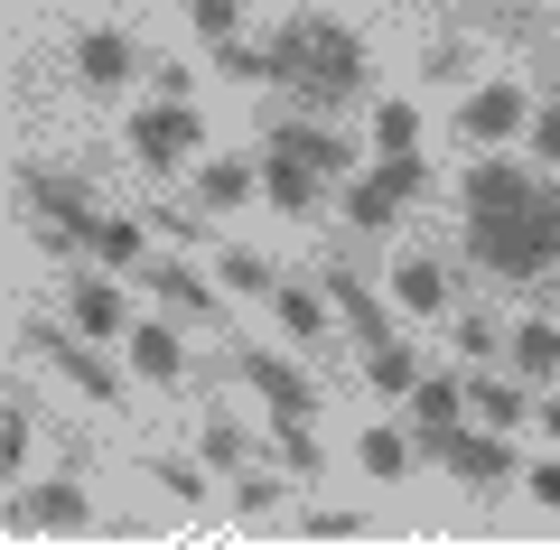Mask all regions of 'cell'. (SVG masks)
I'll list each match as a JSON object with an SVG mask.
<instances>
[{"instance_id":"obj_1","label":"cell","mask_w":560,"mask_h":550,"mask_svg":"<svg viewBox=\"0 0 560 550\" xmlns=\"http://www.w3.org/2000/svg\"><path fill=\"white\" fill-rule=\"evenodd\" d=\"M271 94H290L300 113H346L364 94V38L327 10H290L271 38Z\"/></svg>"},{"instance_id":"obj_2","label":"cell","mask_w":560,"mask_h":550,"mask_svg":"<svg viewBox=\"0 0 560 550\" xmlns=\"http://www.w3.org/2000/svg\"><path fill=\"white\" fill-rule=\"evenodd\" d=\"M355 177V150H346L327 121H280L271 140H261V197L280 206V215H308V206L327 197V187H346Z\"/></svg>"},{"instance_id":"obj_3","label":"cell","mask_w":560,"mask_h":550,"mask_svg":"<svg viewBox=\"0 0 560 550\" xmlns=\"http://www.w3.org/2000/svg\"><path fill=\"white\" fill-rule=\"evenodd\" d=\"M467 253H477V271H495V280H533V271H551V261H560V197L541 187L523 215L467 224Z\"/></svg>"},{"instance_id":"obj_4","label":"cell","mask_w":560,"mask_h":550,"mask_svg":"<svg viewBox=\"0 0 560 550\" xmlns=\"http://www.w3.org/2000/svg\"><path fill=\"white\" fill-rule=\"evenodd\" d=\"M420 457H440L458 485H504V476H514V448H504L495 430H458V420L420 430Z\"/></svg>"},{"instance_id":"obj_5","label":"cell","mask_w":560,"mask_h":550,"mask_svg":"<svg viewBox=\"0 0 560 550\" xmlns=\"http://www.w3.org/2000/svg\"><path fill=\"white\" fill-rule=\"evenodd\" d=\"M197 140H206V121H197L187 94H160L150 113L131 121V159L140 168H178V159H197Z\"/></svg>"},{"instance_id":"obj_6","label":"cell","mask_w":560,"mask_h":550,"mask_svg":"<svg viewBox=\"0 0 560 550\" xmlns=\"http://www.w3.org/2000/svg\"><path fill=\"white\" fill-rule=\"evenodd\" d=\"M20 197L47 215V234H38V243H57V253H66V243H84V224L103 215V206L84 197V177H66V168H28V177H20Z\"/></svg>"},{"instance_id":"obj_7","label":"cell","mask_w":560,"mask_h":550,"mask_svg":"<svg viewBox=\"0 0 560 550\" xmlns=\"http://www.w3.org/2000/svg\"><path fill=\"white\" fill-rule=\"evenodd\" d=\"M541 197V177L523 168V159H477L467 168V224H495V215H523V206Z\"/></svg>"},{"instance_id":"obj_8","label":"cell","mask_w":560,"mask_h":550,"mask_svg":"<svg viewBox=\"0 0 560 550\" xmlns=\"http://www.w3.org/2000/svg\"><path fill=\"white\" fill-rule=\"evenodd\" d=\"M28 354H47V364H66V383H75V393H94V401H121L113 364L94 354V336H84V327H28Z\"/></svg>"},{"instance_id":"obj_9","label":"cell","mask_w":560,"mask_h":550,"mask_svg":"<svg viewBox=\"0 0 560 550\" xmlns=\"http://www.w3.org/2000/svg\"><path fill=\"white\" fill-rule=\"evenodd\" d=\"M243 383L261 393L271 420H308V411H318V383H308L300 364H280V354H243Z\"/></svg>"},{"instance_id":"obj_10","label":"cell","mask_w":560,"mask_h":550,"mask_svg":"<svg viewBox=\"0 0 560 550\" xmlns=\"http://www.w3.org/2000/svg\"><path fill=\"white\" fill-rule=\"evenodd\" d=\"M10 523H38V531H84L94 513H84V485H66V476H47V485H28L20 504H10Z\"/></svg>"},{"instance_id":"obj_11","label":"cell","mask_w":560,"mask_h":550,"mask_svg":"<svg viewBox=\"0 0 560 550\" xmlns=\"http://www.w3.org/2000/svg\"><path fill=\"white\" fill-rule=\"evenodd\" d=\"M131 66H140V47L121 38V28H84V38H75V75L94 84V94H113V84H131Z\"/></svg>"},{"instance_id":"obj_12","label":"cell","mask_w":560,"mask_h":550,"mask_svg":"<svg viewBox=\"0 0 560 550\" xmlns=\"http://www.w3.org/2000/svg\"><path fill=\"white\" fill-rule=\"evenodd\" d=\"M66 317H75V327L94 336V346H113V336L131 327V308H121V290H113V271H94V280H75V290H66Z\"/></svg>"},{"instance_id":"obj_13","label":"cell","mask_w":560,"mask_h":550,"mask_svg":"<svg viewBox=\"0 0 560 550\" xmlns=\"http://www.w3.org/2000/svg\"><path fill=\"white\" fill-rule=\"evenodd\" d=\"M458 131L467 140H514L523 131V84H477V94L458 103Z\"/></svg>"},{"instance_id":"obj_14","label":"cell","mask_w":560,"mask_h":550,"mask_svg":"<svg viewBox=\"0 0 560 550\" xmlns=\"http://www.w3.org/2000/svg\"><path fill=\"white\" fill-rule=\"evenodd\" d=\"M327 290H337V308H346V327L364 336V354H374V346H401V336H393V308H383V299L364 290L355 271H327Z\"/></svg>"},{"instance_id":"obj_15","label":"cell","mask_w":560,"mask_h":550,"mask_svg":"<svg viewBox=\"0 0 560 550\" xmlns=\"http://www.w3.org/2000/svg\"><path fill=\"white\" fill-rule=\"evenodd\" d=\"M150 280H160V308H168V317H187V327H215V317H224V308H215V290H206L197 271H178V261H160Z\"/></svg>"},{"instance_id":"obj_16","label":"cell","mask_w":560,"mask_h":550,"mask_svg":"<svg viewBox=\"0 0 560 550\" xmlns=\"http://www.w3.org/2000/svg\"><path fill=\"white\" fill-rule=\"evenodd\" d=\"M84 253H94L103 271H131V261L150 253V234H140L131 215H94V224H84Z\"/></svg>"},{"instance_id":"obj_17","label":"cell","mask_w":560,"mask_h":550,"mask_svg":"<svg viewBox=\"0 0 560 550\" xmlns=\"http://www.w3.org/2000/svg\"><path fill=\"white\" fill-rule=\"evenodd\" d=\"M253 177H261V159H206V168H197V206H215V215H224V206L253 197Z\"/></svg>"},{"instance_id":"obj_18","label":"cell","mask_w":560,"mask_h":550,"mask_svg":"<svg viewBox=\"0 0 560 550\" xmlns=\"http://www.w3.org/2000/svg\"><path fill=\"white\" fill-rule=\"evenodd\" d=\"M514 374L523 383H551L560 374V327H551V317H523V327H514Z\"/></svg>"},{"instance_id":"obj_19","label":"cell","mask_w":560,"mask_h":550,"mask_svg":"<svg viewBox=\"0 0 560 550\" xmlns=\"http://www.w3.org/2000/svg\"><path fill=\"white\" fill-rule=\"evenodd\" d=\"M355 457H364V476L401 485V476L420 467V438H401V430H364V438H355Z\"/></svg>"},{"instance_id":"obj_20","label":"cell","mask_w":560,"mask_h":550,"mask_svg":"<svg viewBox=\"0 0 560 550\" xmlns=\"http://www.w3.org/2000/svg\"><path fill=\"white\" fill-rule=\"evenodd\" d=\"M131 364H140V383H168V374H178V327H168V317L131 327Z\"/></svg>"},{"instance_id":"obj_21","label":"cell","mask_w":560,"mask_h":550,"mask_svg":"<svg viewBox=\"0 0 560 550\" xmlns=\"http://www.w3.org/2000/svg\"><path fill=\"white\" fill-rule=\"evenodd\" d=\"M467 411V383L458 374H420L411 383V420H420V430H440V420H458Z\"/></svg>"},{"instance_id":"obj_22","label":"cell","mask_w":560,"mask_h":550,"mask_svg":"<svg viewBox=\"0 0 560 550\" xmlns=\"http://www.w3.org/2000/svg\"><path fill=\"white\" fill-rule=\"evenodd\" d=\"M346 215H355V234H383V224L401 215V197L383 187V177H355V187H346Z\"/></svg>"},{"instance_id":"obj_23","label":"cell","mask_w":560,"mask_h":550,"mask_svg":"<svg viewBox=\"0 0 560 550\" xmlns=\"http://www.w3.org/2000/svg\"><path fill=\"white\" fill-rule=\"evenodd\" d=\"M364 383H374L383 401H401V393H411V383H420V364H411V346H374V354H364Z\"/></svg>"},{"instance_id":"obj_24","label":"cell","mask_w":560,"mask_h":550,"mask_svg":"<svg viewBox=\"0 0 560 550\" xmlns=\"http://www.w3.org/2000/svg\"><path fill=\"white\" fill-rule=\"evenodd\" d=\"M467 401H477V420H486V430H514V420H523V411H533V401H523V393H514V383H486V374H477V383H467Z\"/></svg>"},{"instance_id":"obj_25","label":"cell","mask_w":560,"mask_h":550,"mask_svg":"<svg viewBox=\"0 0 560 550\" xmlns=\"http://www.w3.org/2000/svg\"><path fill=\"white\" fill-rule=\"evenodd\" d=\"M197 457H206V467H253V438H243V420H206Z\"/></svg>"},{"instance_id":"obj_26","label":"cell","mask_w":560,"mask_h":550,"mask_svg":"<svg viewBox=\"0 0 560 550\" xmlns=\"http://www.w3.org/2000/svg\"><path fill=\"white\" fill-rule=\"evenodd\" d=\"M271 308H280V327L300 336V346H318V336H327V308L308 290H271Z\"/></svg>"},{"instance_id":"obj_27","label":"cell","mask_w":560,"mask_h":550,"mask_svg":"<svg viewBox=\"0 0 560 550\" xmlns=\"http://www.w3.org/2000/svg\"><path fill=\"white\" fill-rule=\"evenodd\" d=\"M440 290H448V280H440V261H401V280H393V299H401V308H440Z\"/></svg>"},{"instance_id":"obj_28","label":"cell","mask_w":560,"mask_h":550,"mask_svg":"<svg viewBox=\"0 0 560 550\" xmlns=\"http://www.w3.org/2000/svg\"><path fill=\"white\" fill-rule=\"evenodd\" d=\"M364 177H383L393 197H420V177H430V168H420V150H383V159H374Z\"/></svg>"},{"instance_id":"obj_29","label":"cell","mask_w":560,"mask_h":550,"mask_svg":"<svg viewBox=\"0 0 560 550\" xmlns=\"http://www.w3.org/2000/svg\"><path fill=\"white\" fill-rule=\"evenodd\" d=\"M187 20L206 28V47H224V38L243 28V0H187Z\"/></svg>"},{"instance_id":"obj_30","label":"cell","mask_w":560,"mask_h":550,"mask_svg":"<svg viewBox=\"0 0 560 550\" xmlns=\"http://www.w3.org/2000/svg\"><path fill=\"white\" fill-rule=\"evenodd\" d=\"M28 467V401H10L0 411V476H20Z\"/></svg>"},{"instance_id":"obj_31","label":"cell","mask_w":560,"mask_h":550,"mask_svg":"<svg viewBox=\"0 0 560 550\" xmlns=\"http://www.w3.org/2000/svg\"><path fill=\"white\" fill-rule=\"evenodd\" d=\"M215 66H224V75H243V84H271V47H243V38H224V47H215Z\"/></svg>"},{"instance_id":"obj_32","label":"cell","mask_w":560,"mask_h":550,"mask_svg":"<svg viewBox=\"0 0 560 550\" xmlns=\"http://www.w3.org/2000/svg\"><path fill=\"white\" fill-rule=\"evenodd\" d=\"M224 290H253V299H271L280 280H271V261H261V253H224Z\"/></svg>"},{"instance_id":"obj_33","label":"cell","mask_w":560,"mask_h":550,"mask_svg":"<svg viewBox=\"0 0 560 550\" xmlns=\"http://www.w3.org/2000/svg\"><path fill=\"white\" fill-rule=\"evenodd\" d=\"M374 140H383V150H420V113H411V103H383V113H374Z\"/></svg>"},{"instance_id":"obj_34","label":"cell","mask_w":560,"mask_h":550,"mask_svg":"<svg viewBox=\"0 0 560 550\" xmlns=\"http://www.w3.org/2000/svg\"><path fill=\"white\" fill-rule=\"evenodd\" d=\"M280 467H290V476L318 467V448H308V420H280Z\"/></svg>"},{"instance_id":"obj_35","label":"cell","mask_w":560,"mask_h":550,"mask_svg":"<svg viewBox=\"0 0 560 550\" xmlns=\"http://www.w3.org/2000/svg\"><path fill=\"white\" fill-rule=\"evenodd\" d=\"M150 476H160L178 504H197V494H206V476H197V467H178V457H150Z\"/></svg>"},{"instance_id":"obj_36","label":"cell","mask_w":560,"mask_h":550,"mask_svg":"<svg viewBox=\"0 0 560 550\" xmlns=\"http://www.w3.org/2000/svg\"><path fill=\"white\" fill-rule=\"evenodd\" d=\"M533 159H560V94L533 113Z\"/></svg>"},{"instance_id":"obj_37","label":"cell","mask_w":560,"mask_h":550,"mask_svg":"<svg viewBox=\"0 0 560 550\" xmlns=\"http://www.w3.org/2000/svg\"><path fill=\"white\" fill-rule=\"evenodd\" d=\"M308 531H318V541H355L364 523H355V513H308Z\"/></svg>"},{"instance_id":"obj_38","label":"cell","mask_w":560,"mask_h":550,"mask_svg":"<svg viewBox=\"0 0 560 550\" xmlns=\"http://www.w3.org/2000/svg\"><path fill=\"white\" fill-rule=\"evenodd\" d=\"M280 504V485H271V476H253V467H243V513H271Z\"/></svg>"},{"instance_id":"obj_39","label":"cell","mask_w":560,"mask_h":550,"mask_svg":"<svg viewBox=\"0 0 560 550\" xmlns=\"http://www.w3.org/2000/svg\"><path fill=\"white\" fill-rule=\"evenodd\" d=\"M533 494H541V504L560 513V457H541V467H533Z\"/></svg>"},{"instance_id":"obj_40","label":"cell","mask_w":560,"mask_h":550,"mask_svg":"<svg viewBox=\"0 0 560 550\" xmlns=\"http://www.w3.org/2000/svg\"><path fill=\"white\" fill-rule=\"evenodd\" d=\"M533 411H541V430H551V438H560V401H551V393H541V401H533Z\"/></svg>"}]
</instances>
